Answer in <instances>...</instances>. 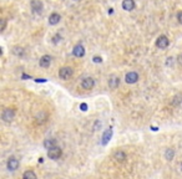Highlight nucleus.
Listing matches in <instances>:
<instances>
[{
    "instance_id": "f8f14e48",
    "label": "nucleus",
    "mask_w": 182,
    "mask_h": 179,
    "mask_svg": "<svg viewBox=\"0 0 182 179\" xmlns=\"http://www.w3.org/2000/svg\"><path fill=\"white\" fill-rule=\"evenodd\" d=\"M60 20H61V16H60L59 14H56V13L51 14L50 17H49V22H50V25H56V24L60 22Z\"/></svg>"
},
{
    "instance_id": "20e7f679",
    "label": "nucleus",
    "mask_w": 182,
    "mask_h": 179,
    "mask_svg": "<svg viewBox=\"0 0 182 179\" xmlns=\"http://www.w3.org/2000/svg\"><path fill=\"white\" fill-rule=\"evenodd\" d=\"M168 44H170V41H168V39L166 38V36H160L159 39H157V41H156V46L159 47V49H166V47L168 46Z\"/></svg>"
},
{
    "instance_id": "ddd939ff",
    "label": "nucleus",
    "mask_w": 182,
    "mask_h": 179,
    "mask_svg": "<svg viewBox=\"0 0 182 179\" xmlns=\"http://www.w3.org/2000/svg\"><path fill=\"white\" fill-rule=\"evenodd\" d=\"M50 64H51V57L50 56L45 55L40 58V66L41 67H47V66H50Z\"/></svg>"
},
{
    "instance_id": "1a4fd4ad",
    "label": "nucleus",
    "mask_w": 182,
    "mask_h": 179,
    "mask_svg": "<svg viewBox=\"0 0 182 179\" xmlns=\"http://www.w3.org/2000/svg\"><path fill=\"white\" fill-rule=\"evenodd\" d=\"M122 8L126 11H131L135 9V1L133 0H124L122 1Z\"/></svg>"
},
{
    "instance_id": "39448f33",
    "label": "nucleus",
    "mask_w": 182,
    "mask_h": 179,
    "mask_svg": "<svg viewBox=\"0 0 182 179\" xmlns=\"http://www.w3.org/2000/svg\"><path fill=\"white\" fill-rule=\"evenodd\" d=\"M31 9L35 14H40L42 11V3L40 0H33L31 1Z\"/></svg>"
},
{
    "instance_id": "9d476101",
    "label": "nucleus",
    "mask_w": 182,
    "mask_h": 179,
    "mask_svg": "<svg viewBox=\"0 0 182 179\" xmlns=\"http://www.w3.org/2000/svg\"><path fill=\"white\" fill-rule=\"evenodd\" d=\"M125 80H126L127 83H135L138 80V75L136 72H129V74L126 75Z\"/></svg>"
},
{
    "instance_id": "4be33fe9",
    "label": "nucleus",
    "mask_w": 182,
    "mask_h": 179,
    "mask_svg": "<svg viewBox=\"0 0 182 179\" xmlns=\"http://www.w3.org/2000/svg\"><path fill=\"white\" fill-rule=\"evenodd\" d=\"M80 108H81L82 111H86V110H87V105H86V103H81Z\"/></svg>"
},
{
    "instance_id": "5701e85b",
    "label": "nucleus",
    "mask_w": 182,
    "mask_h": 179,
    "mask_svg": "<svg viewBox=\"0 0 182 179\" xmlns=\"http://www.w3.org/2000/svg\"><path fill=\"white\" fill-rule=\"evenodd\" d=\"M36 82H46V80H44V79H38V80H35Z\"/></svg>"
},
{
    "instance_id": "7ed1b4c3",
    "label": "nucleus",
    "mask_w": 182,
    "mask_h": 179,
    "mask_svg": "<svg viewBox=\"0 0 182 179\" xmlns=\"http://www.w3.org/2000/svg\"><path fill=\"white\" fill-rule=\"evenodd\" d=\"M95 85V81L91 79V77H85V79L81 81V87L84 90H91Z\"/></svg>"
},
{
    "instance_id": "6e6552de",
    "label": "nucleus",
    "mask_w": 182,
    "mask_h": 179,
    "mask_svg": "<svg viewBox=\"0 0 182 179\" xmlns=\"http://www.w3.org/2000/svg\"><path fill=\"white\" fill-rule=\"evenodd\" d=\"M8 168H9V170H16L19 168V160L16 158H10L8 160Z\"/></svg>"
},
{
    "instance_id": "0eeeda50",
    "label": "nucleus",
    "mask_w": 182,
    "mask_h": 179,
    "mask_svg": "<svg viewBox=\"0 0 182 179\" xmlns=\"http://www.w3.org/2000/svg\"><path fill=\"white\" fill-rule=\"evenodd\" d=\"M72 52H74V55L76 57H82L85 55V49H84V46L81 44H79L74 47V50H72Z\"/></svg>"
},
{
    "instance_id": "b1692460",
    "label": "nucleus",
    "mask_w": 182,
    "mask_h": 179,
    "mask_svg": "<svg viewBox=\"0 0 182 179\" xmlns=\"http://www.w3.org/2000/svg\"><path fill=\"white\" fill-rule=\"evenodd\" d=\"M5 25H7V22H5V20H3V26H1V30L5 29Z\"/></svg>"
},
{
    "instance_id": "393cba45",
    "label": "nucleus",
    "mask_w": 182,
    "mask_h": 179,
    "mask_svg": "<svg viewBox=\"0 0 182 179\" xmlns=\"http://www.w3.org/2000/svg\"><path fill=\"white\" fill-rule=\"evenodd\" d=\"M178 62H180V64H182V55H181V56H178Z\"/></svg>"
},
{
    "instance_id": "423d86ee",
    "label": "nucleus",
    "mask_w": 182,
    "mask_h": 179,
    "mask_svg": "<svg viewBox=\"0 0 182 179\" xmlns=\"http://www.w3.org/2000/svg\"><path fill=\"white\" fill-rule=\"evenodd\" d=\"M14 110H10V108H7V110H4V112H3V119L5 122H9V121H11V119L14 118Z\"/></svg>"
},
{
    "instance_id": "9b49d317",
    "label": "nucleus",
    "mask_w": 182,
    "mask_h": 179,
    "mask_svg": "<svg viewBox=\"0 0 182 179\" xmlns=\"http://www.w3.org/2000/svg\"><path fill=\"white\" fill-rule=\"evenodd\" d=\"M119 83H120V79L117 76H111L110 80H108V86H110V88H112V90L117 88Z\"/></svg>"
},
{
    "instance_id": "f257e3e1",
    "label": "nucleus",
    "mask_w": 182,
    "mask_h": 179,
    "mask_svg": "<svg viewBox=\"0 0 182 179\" xmlns=\"http://www.w3.org/2000/svg\"><path fill=\"white\" fill-rule=\"evenodd\" d=\"M59 76H60V79H63V80H69L70 77L72 76V69L71 67H63V69H60Z\"/></svg>"
},
{
    "instance_id": "6ab92c4d",
    "label": "nucleus",
    "mask_w": 182,
    "mask_h": 179,
    "mask_svg": "<svg viewBox=\"0 0 182 179\" xmlns=\"http://www.w3.org/2000/svg\"><path fill=\"white\" fill-rule=\"evenodd\" d=\"M59 41H61V36H60V35L58 34V35H55V36L52 38V43H54V44H58Z\"/></svg>"
},
{
    "instance_id": "f03ea898",
    "label": "nucleus",
    "mask_w": 182,
    "mask_h": 179,
    "mask_svg": "<svg viewBox=\"0 0 182 179\" xmlns=\"http://www.w3.org/2000/svg\"><path fill=\"white\" fill-rule=\"evenodd\" d=\"M61 154H63V152L59 147L51 148V149H49V152H47V156H49V158H51V159H59L60 157H61Z\"/></svg>"
},
{
    "instance_id": "4468645a",
    "label": "nucleus",
    "mask_w": 182,
    "mask_h": 179,
    "mask_svg": "<svg viewBox=\"0 0 182 179\" xmlns=\"http://www.w3.org/2000/svg\"><path fill=\"white\" fill-rule=\"evenodd\" d=\"M111 136H112V129H111V128L106 129L105 133H104V136H102V144H106V143L111 139Z\"/></svg>"
},
{
    "instance_id": "412c9836",
    "label": "nucleus",
    "mask_w": 182,
    "mask_h": 179,
    "mask_svg": "<svg viewBox=\"0 0 182 179\" xmlns=\"http://www.w3.org/2000/svg\"><path fill=\"white\" fill-rule=\"evenodd\" d=\"M177 20H178V22H180V24H182V11L177 14Z\"/></svg>"
},
{
    "instance_id": "aec40b11",
    "label": "nucleus",
    "mask_w": 182,
    "mask_h": 179,
    "mask_svg": "<svg viewBox=\"0 0 182 179\" xmlns=\"http://www.w3.org/2000/svg\"><path fill=\"white\" fill-rule=\"evenodd\" d=\"M102 60H101V57H99V56H95L94 57V62H96V64H99V62H101Z\"/></svg>"
},
{
    "instance_id": "a211bd4d",
    "label": "nucleus",
    "mask_w": 182,
    "mask_h": 179,
    "mask_svg": "<svg viewBox=\"0 0 182 179\" xmlns=\"http://www.w3.org/2000/svg\"><path fill=\"white\" fill-rule=\"evenodd\" d=\"M166 158L168 160H171L173 158V151L172 149H167V152H166Z\"/></svg>"
},
{
    "instance_id": "dca6fc26",
    "label": "nucleus",
    "mask_w": 182,
    "mask_h": 179,
    "mask_svg": "<svg viewBox=\"0 0 182 179\" xmlns=\"http://www.w3.org/2000/svg\"><path fill=\"white\" fill-rule=\"evenodd\" d=\"M56 142L54 141V139H46L45 141V143H44V146H45V148L46 149H51V148H55L56 146Z\"/></svg>"
},
{
    "instance_id": "a878e982",
    "label": "nucleus",
    "mask_w": 182,
    "mask_h": 179,
    "mask_svg": "<svg viewBox=\"0 0 182 179\" xmlns=\"http://www.w3.org/2000/svg\"><path fill=\"white\" fill-rule=\"evenodd\" d=\"M74 1H80V0H74Z\"/></svg>"
},
{
    "instance_id": "2eb2a0df",
    "label": "nucleus",
    "mask_w": 182,
    "mask_h": 179,
    "mask_svg": "<svg viewBox=\"0 0 182 179\" xmlns=\"http://www.w3.org/2000/svg\"><path fill=\"white\" fill-rule=\"evenodd\" d=\"M114 157H115V159H116L117 162H124V160L126 159V154L122 151H117L116 153H115Z\"/></svg>"
},
{
    "instance_id": "f3484780",
    "label": "nucleus",
    "mask_w": 182,
    "mask_h": 179,
    "mask_svg": "<svg viewBox=\"0 0 182 179\" xmlns=\"http://www.w3.org/2000/svg\"><path fill=\"white\" fill-rule=\"evenodd\" d=\"M23 179H36V175H35V173L33 170H28V172L24 173Z\"/></svg>"
}]
</instances>
